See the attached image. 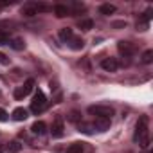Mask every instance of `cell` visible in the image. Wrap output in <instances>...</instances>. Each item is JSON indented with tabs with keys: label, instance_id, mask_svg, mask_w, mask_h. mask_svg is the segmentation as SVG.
Here are the masks:
<instances>
[{
	"label": "cell",
	"instance_id": "cell-1",
	"mask_svg": "<svg viewBox=\"0 0 153 153\" xmlns=\"http://www.w3.org/2000/svg\"><path fill=\"white\" fill-rule=\"evenodd\" d=\"M135 140L144 149L149 146V119L146 115H142L135 124Z\"/></svg>",
	"mask_w": 153,
	"mask_h": 153
},
{
	"label": "cell",
	"instance_id": "cell-2",
	"mask_svg": "<svg viewBox=\"0 0 153 153\" xmlns=\"http://www.w3.org/2000/svg\"><path fill=\"white\" fill-rule=\"evenodd\" d=\"M49 9H51V6H47V4H42V2H29V4H25V6L22 7V15H24V16H34V15L45 13V11H49Z\"/></svg>",
	"mask_w": 153,
	"mask_h": 153
},
{
	"label": "cell",
	"instance_id": "cell-3",
	"mask_svg": "<svg viewBox=\"0 0 153 153\" xmlns=\"http://www.w3.org/2000/svg\"><path fill=\"white\" fill-rule=\"evenodd\" d=\"M45 108H47V97H45V94L42 90H36L34 92V97L31 101V112L33 114H40Z\"/></svg>",
	"mask_w": 153,
	"mask_h": 153
},
{
	"label": "cell",
	"instance_id": "cell-4",
	"mask_svg": "<svg viewBox=\"0 0 153 153\" xmlns=\"http://www.w3.org/2000/svg\"><path fill=\"white\" fill-rule=\"evenodd\" d=\"M88 114L94 115V117H106V119H112L114 108H112V106H106V105H92V106H88Z\"/></svg>",
	"mask_w": 153,
	"mask_h": 153
},
{
	"label": "cell",
	"instance_id": "cell-5",
	"mask_svg": "<svg viewBox=\"0 0 153 153\" xmlns=\"http://www.w3.org/2000/svg\"><path fill=\"white\" fill-rule=\"evenodd\" d=\"M33 88H34V79H33V78L25 79V83H24L22 87L15 88V99H24V97L33 90Z\"/></svg>",
	"mask_w": 153,
	"mask_h": 153
},
{
	"label": "cell",
	"instance_id": "cell-6",
	"mask_svg": "<svg viewBox=\"0 0 153 153\" xmlns=\"http://www.w3.org/2000/svg\"><path fill=\"white\" fill-rule=\"evenodd\" d=\"M63 133H65L63 117H61V115H56L54 121H52V126H51V135L56 137V139H59V137H63Z\"/></svg>",
	"mask_w": 153,
	"mask_h": 153
},
{
	"label": "cell",
	"instance_id": "cell-7",
	"mask_svg": "<svg viewBox=\"0 0 153 153\" xmlns=\"http://www.w3.org/2000/svg\"><path fill=\"white\" fill-rule=\"evenodd\" d=\"M117 49H119V52L123 54V56H126V58H130V56H133L135 54V45L133 43H130V42H119L117 43Z\"/></svg>",
	"mask_w": 153,
	"mask_h": 153
},
{
	"label": "cell",
	"instance_id": "cell-8",
	"mask_svg": "<svg viewBox=\"0 0 153 153\" xmlns=\"http://www.w3.org/2000/svg\"><path fill=\"white\" fill-rule=\"evenodd\" d=\"M110 124H112V119H106V117H96L92 123L94 130H97V131H106L110 128Z\"/></svg>",
	"mask_w": 153,
	"mask_h": 153
},
{
	"label": "cell",
	"instance_id": "cell-9",
	"mask_svg": "<svg viewBox=\"0 0 153 153\" xmlns=\"http://www.w3.org/2000/svg\"><path fill=\"white\" fill-rule=\"evenodd\" d=\"M101 67H103L106 72H117V68H119V61H117L115 58H105V59L101 61Z\"/></svg>",
	"mask_w": 153,
	"mask_h": 153
},
{
	"label": "cell",
	"instance_id": "cell-10",
	"mask_svg": "<svg viewBox=\"0 0 153 153\" xmlns=\"http://www.w3.org/2000/svg\"><path fill=\"white\" fill-rule=\"evenodd\" d=\"M31 131H33L34 135L42 137V135H45V131H47V126H45V123H43V121H36V123L31 126Z\"/></svg>",
	"mask_w": 153,
	"mask_h": 153
},
{
	"label": "cell",
	"instance_id": "cell-11",
	"mask_svg": "<svg viewBox=\"0 0 153 153\" xmlns=\"http://www.w3.org/2000/svg\"><path fill=\"white\" fill-rule=\"evenodd\" d=\"M54 15H56L58 18H65V16L70 15V9H68L67 6H63V4H56V6H54Z\"/></svg>",
	"mask_w": 153,
	"mask_h": 153
},
{
	"label": "cell",
	"instance_id": "cell-12",
	"mask_svg": "<svg viewBox=\"0 0 153 153\" xmlns=\"http://www.w3.org/2000/svg\"><path fill=\"white\" fill-rule=\"evenodd\" d=\"M68 45H70V49H74V51H81V49L85 47V42H83L81 38L72 36V38H70V42H68Z\"/></svg>",
	"mask_w": 153,
	"mask_h": 153
},
{
	"label": "cell",
	"instance_id": "cell-13",
	"mask_svg": "<svg viewBox=\"0 0 153 153\" xmlns=\"http://www.w3.org/2000/svg\"><path fill=\"white\" fill-rule=\"evenodd\" d=\"M13 119H15V121H25V119H27V110L22 108V106L15 108V112H13Z\"/></svg>",
	"mask_w": 153,
	"mask_h": 153
},
{
	"label": "cell",
	"instance_id": "cell-14",
	"mask_svg": "<svg viewBox=\"0 0 153 153\" xmlns=\"http://www.w3.org/2000/svg\"><path fill=\"white\" fill-rule=\"evenodd\" d=\"M74 36V33H72V29H68V27H63V29H59V38L63 40V42H70V38Z\"/></svg>",
	"mask_w": 153,
	"mask_h": 153
},
{
	"label": "cell",
	"instance_id": "cell-15",
	"mask_svg": "<svg viewBox=\"0 0 153 153\" xmlns=\"http://www.w3.org/2000/svg\"><path fill=\"white\" fill-rule=\"evenodd\" d=\"M99 13H101V15H105V16L114 15V13H115V6H112V4H103V6L99 7Z\"/></svg>",
	"mask_w": 153,
	"mask_h": 153
},
{
	"label": "cell",
	"instance_id": "cell-16",
	"mask_svg": "<svg viewBox=\"0 0 153 153\" xmlns=\"http://www.w3.org/2000/svg\"><path fill=\"white\" fill-rule=\"evenodd\" d=\"M83 142H74L67 148V153H83Z\"/></svg>",
	"mask_w": 153,
	"mask_h": 153
},
{
	"label": "cell",
	"instance_id": "cell-17",
	"mask_svg": "<svg viewBox=\"0 0 153 153\" xmlns=\"http://www.w3.org/2000/svg\"><path fill=\"white\" fill-rule=\"evenodd\" d=\"M78 130H79L81 133H87V135L94 133V126L88 124V123H79V124H78Z\"/></svg>",
	"mask_w": 153,
	"mask_h": 153
},
{
	"label": "cell",
	"instance_id": "cell-18",
	"mask_svg": "<svg viewBox=\"0 0 153 153\" xmlns=\"http://www.w3.org/2000/svg\"><path fill=\"white\" fill-rule=\"evenodd\" d=\"M22 144L18 142V140H13V142H9L7 144V153H18V151H22Z\"/></svg>",
	"mask_w": 153,
	"mask_h": 153
},
{
	"label": "cell",
	"instance_id": "cell-19",
	"mask_svg": "<svg viewBox=\"0 0 153 153\" xmlns=\"http://www.w3.org/2000/svg\"><path fill=\"white\" fill-rule=\"evenodd\" d=\"M94 27V22L90 18H85V20H79V29L81 31H90Z\"/></svg>",
	"mask_w": 153,
	"mask_h": 153
},
{
	"label": "cell",
	"instance_id": "cell-20",
	"mask_svg": "<svg viewBox=\"0 0 153 153\" xmlns=\"http://www.w3.org/2000/svg\"><path fill=\"white\" fill-rule=\"evenodd\" d=\"M9 45H11L15 51H22V49L25 47V43H24V40H22V38H15V40H11V42H9Z\"/></svg>",
	"mask_w": 153,
	"mask_h": 153
},
{
	"label": "cell",
	"instance_id": "cell-21",
	"mask_svg": "<svg viewBox=\"0 0 153 153\" xmlns=\"http://www.w3.org/2000/svg\"><path fill=\"white\" fill-rule=\"evenodd\" d=\"M151 61H153V51H151V49H148V51L142 54V63H146V65H148V63H151Z\"/></svg>",
	"mask_w": 153,
	"mask_h": 153
},
{
	"label": "cell",
	"instance_id": "cell-22",
	"mask_svg": "<svg viewBox=\"0 0 153 153\" xmlns=\"http://www.w3.org/2000/svg\"><path fill=\"white\" fill-rule=\"evenodd\" d=\"M68 119L72 121V123H81V115H79V112H70V115H68Z\"/></svg>",
	"mask_w": 153,
	"mask_h": 153
},
{
	"label": "cell",
	"instance_id": "cell-23",
	"mask_svg": "<svg viewBox=\"0 0 153 153\" xmlns=\"http://www.w3.org/2000/svg\"><path fill=\"white\" fill-rule=\"evenodd\" d=\"M7 42H9V34L4 33V31H0V45H2V43H7Z\"/></svg>",
	"mask_w": 153,
	"mask_h": 153
},
{
	"label": "cell",
	"instance_id": "cell-24",
	"mask_svg": "<svg viewBox=\"0 0 153 153\" xmlns=\"http://www.w3.org/2000/svg\"><path fill=\"white\" fill-rule=\"evenodd\" d=\"M0 63H2V65H9V58L4 52H0Z\"/></svg>",
	"mask_w": 153,
	"mask_h": 153
},
{
	"label": "cell",
	"instance_id": "cell-25",
	"mask_svg": "<svg viewBox=\"0 0 153 153\" xmlns=\"http://www.w3.org/2000/svg\"><path fill=\"white\" fill-rule=\"evenodd\" d=\"M0 121H2V123H6V121H7V112H6V110H2V108H0Z\"/></svg>",
	"mask_w": 153,
	"mask_h": 153
},
{
	"label": "cell",
	"instance_id": "cell-26",
	"mask_svg": "<svg viewBox=\"0 0 153 153\" xmlns=\"http://www.w3.org/2000/svg\"><path fill=\"white\" fill-rule=\"evenodd\" d=\"M2 151H4V146H0V153H2Z\"/></svg>",
	"mask_w": 153,
	"mask_h": 153
}]
</instances>
